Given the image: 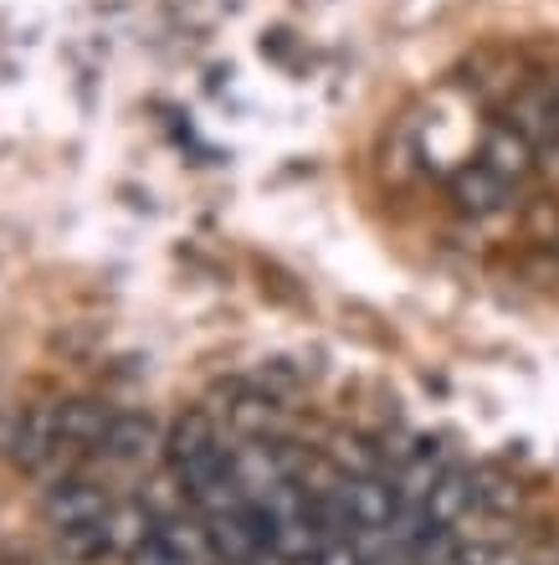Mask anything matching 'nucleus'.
I'll return each mask as SVG.
<instances>
[{"label": "nucleus", "mask_w": 559, "mask_h": 565, "mask_svg": "<svg viewBox=\"0 0 559 565\" xmlns=\"http://www.w3.org/2000/svg\"><path fill=\"white\" fill-rule=\"evenodd\" d=\"M108 509H114L108 489L88 473H62V478H52L46 493H42V514H46L52 530H73V524L108 520Z\"/></svg>", "instance_id": "obj_1"}, {"label": "nucleus", "mask_w": 559, "mask_h": 565, "mask_svg": "<svg viewBox=\"0 0 559 565\" xmlns=\"http://www.w3.org/2000/svg\"><path fill=\"white\" fill-rule=\"evenodd\" d=\"M334 493L344 499V509H350V520L359 535H385L400 509V493L390 489L385 473H338Z\"/></svg>", "instance_id": "obj_2"}, {"label": "nucleus", "mask_w": 559, "mask_h": 565, "mask_svg": "<svg viewBox=\"0 0 559 565\" xmlns=\"http://www.w3.org/2000/svg\"><path fill=\"white\" fill-rule=\"evenodd\" d=\"M98 452L108 462H123V468H144V462L164 458V431L149 412H114Z\"/></svg>", "instance_id": "obj_3"}, {"label": "nucleus", "mask_w": 559, "mask_h": 565, "mask_svg": "<svg viewBox=\"0 0 559 565\" xmlns=\"http://www.w3.org/2000/svg\"><path fill=\"white\" fill-rule=\"evenodd\" d=\"M11 458L26 473H46L62 462V437H57V406H31L15 417L11 431Z\"/></svg>", "instance_id": "obj_4"}, {"label": "nucleus", "mask_w": 559, "mask_h": 565, "mask_svg": "<svg viewBox=\"0 0 559 565\" xmlns=\"http://www.w3.org/2000/svg\"><path fill=\"white\" fill-rule=\"evenodd\" d=\"M114 422V406L93 402V396H73V402H57V437H62V452H98L104 447V431Z\"/></svg>", "instance_id": "obj_5"}, {"label": "nucleus", "mask_w": 559, "mask_h": 565, "mask_svg": "<svg viewBox=\"0 0 559 565\" xmlns=\"http://www.w3.org/2000/svg\"><path fill=\"white\" fill-rule=\"evenodd\" d=\"M483 164L493 170V175H503L508 185H518V180L534 175V164H539V154H534V145L524 135H518L514 124H498L493 135H487L483 145Z\"/></svg>", "instance_id": "obj_6"}, {"label": "nucleus", "mask_w": 559, "mask_h": 565, "mask_svg": "<svg viewBox=\"0 0 559 565\" xmlns=\"http://www.w3.org/2000/svg\"><path fill=\"white\" fill-rule=\"evenodd\" d=\"M508 191H514V185H508L503 175H493L483 160L467 164V170H456V180H452L456 206L472 211V216H493V211H503L508 206Z\"/></svg>", "instance_id": "obj_7"}, {"label": "nucleus", "mask_w": 559, "mask_h": 565, "mask_svg": "<svg viewBox=\"0 0 559 565\" xmlns=\"http://www.w3.org/2000/svg\"><path fill=\"white\" fill-rule=\"evenodd\" d=\"M427 509H431V520L442 524V530H456V524H462L472 509H477V473L447 468L442 483L427 493Z\"/></svg>", "instance_id": "obj_8"}, {"label": "nucleus", "mask_w": 559, "mask_h": 565, "mask_svg": "<svg viewBox=\"0 0 559 565\" xmlns=\"http://www.w3.org/2000/svg\"><path fill=\"white\" fill-rule=\"evenodd\" d=\"M57 545L67 561L77 565H93L114 555V535H108V520H93V524H73V530H57Z\"/></svg>", "instance_id": "obj_9"}, {"label": "nucleus", "mask_w": 559, "mask_h": 565, "mask_svg": "<svg viewBox=\"0 0 559 565\" xmlns=\"http://www.w3.org/2000/svg\"><path fill=\"white\" fill-rule=\"evenodd\" d=\"M226 422H232L241 437H262L267 443V431L278 427V402H272V396H257V391H241V396L226 406Z\"/></svg>", "instance_id": "obj_10"}, {"label": "nucleus", "mask_w": 559, "mask_h": 565, "mask_svg": "<svg viewBox=\"0 0 559 565\" xmlns=\"http://www.w3.org/2000/svg\"><path fill=\"white\" fill-rule=\"evenodd\" d=\"M518 483H508L503 473H477V509H518Z\"/></svg>", "instance_id": "obj_11"}, {"label": "nucleus", "mask_w": 559, "mask_h": 565, "mask_svg": "<svg viewBox=\"0 0 559 565\" xmlns=\"http://www.w3.org/2000/svg\"><path fill=\"white\" fill-rule=\"evenodd\" d=\"M129 565H191V561H185V555H180L175 545H170V540H164L160 530H154V535H149L144 545H139V551L129 555Z\"/></svg>", "instance_id": "obj_12"}, {"label": "nucleus", "mask_w": 559, "mask_h": 565, "mask_svg": "<svg viewBox=\"0 0 559 565\" xmlns=\"http://www.w3.org/2000/svg\"><path fill=\"white\" fill-rule=\"evenodd\" d=\"M309 565H369V555L354 545V540H324L319 551H313Z\"/></svg>", "instance_id": "obj_13"}, {"label": "nucleus", "mask_w": 559, "mask_h": 565, "mask_svg": "<svg viewBox=\"0 0 559 565\" xmlns=\"http://www.w3.org/2000/svg\"><path fill=\"white\" fill-rule=\"evenodd\" d=\"M549 88H555V93H559V73H549Z\"/></svg>", "instance_id": "obj_14"}]
</instances>
